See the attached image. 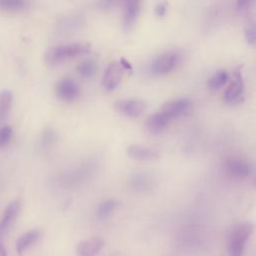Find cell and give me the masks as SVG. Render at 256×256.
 I'll use <instances>...</instances> for the list:
<instances>
[{
  "instance_id": "obj_1",
  "label": "cell",
  "mask_w": 256,
  "mask_h": 256,
  "mask_svg": "<svg viewBox=\"0 0 256 256\" xmlns=\"http://www.w3.org/2000/svg\"><path fill=\"white\" fill-rule=\"evenodd\" d=\"M89 51L90 44L83 42L57 45L49 48L46 51L44 55V60L47 65L55 66L67 59L87 54L89 53Z\"/></svg>"
},
{
  "instance_id": "obj_2",
  "label": "cell",
  "mask_w": 256,
  "mask_h": 256,
  "mask_svg": "<svg viewBox=\"0 0 256 256\" xmlns=\"http://www.w3.org/2000/svg\"><path fill=\"white\" fill-rule=\"evenodd\" d=\"M253 232L250 222H242L232 227L227 238V250L229 256H243L245 245Z\"/></svg>"
},
{
  "instance_id": "obj_3",
  "label": "cell",
  "mask_w": 256,
  "mask_h": 256,
  "mask_svg": "<svg viewBox=\"0 0 256 256\" xmlns=\"http://www.w3.org/2000/svg\"><path fill=\"white\" fill-rule=\"evenodd\" d=\"M20 208V203L17 200L12 201L4 211L0 221V255L6 256V249L3 244V238L13 225Z\"/></svg>"
},
{
  "instance_id": "obj_4",
  "label": "cell",
  "mask_w": 256,
  "mask_h": 256,
  "mask_svg": "<svg viewBox=\"0 0 256 256\" xmlns=\"http://www.w3.org/2000/svg\"><path fill=\"white\" fill-rule=\"evenodd\" d=\"M114 108L119 114L130 118H136L143 114L146 109V104L144 101L138 99H124L115 102Z\"/></svg>"
},
{
  "instance_id": "obj_5",
  "label": "cell",
  "mask_w": 256,
  "mask_h": 256,
  "mask_svg": "<svg viewBox=\"0 0 256 256\" xmlns=\"http://www.w3.org/2000/svg\"><path fill=\"white\" fill-rule=\"evenodd\" d=\"M179 56L175 52H167L157 57L151 64L150 70L155 75H163L171 72L177 65Z\"/></svg>"
},
{
  "instance_id": "obj_6",
  "label": "cell",
  "mask_w": 256,
  "mask_h": 256,
  "mask_svg": "<svg viewBox=\"0 0 256 256\" xmlns=\"http://www.w3.org/2000/svg\"><path fill=\"white\" fill-rule=\"evenodd\" d=\"M122 74H123V68L120 65V63L117 61H112L108 65L103 75V78H102L103 88L106 91L115 90L121 81Z\"/></svg>"
},
{
  "instance_id": "obj_7",
  "label": "cell",
  "mask_w": 256,
  "mask_h": 256,
  "mask_svg": "<svg viewBox=\"0 0 256 256\" xmlns=\"http://www.w3.org/2000/svg\"><path fill=\"white\" fill-rule=\"evenodd\" d=\"M56 93L60 99L66 102L76 100L80 95V88L78 84L71 78L61 79L56 86Z\"/></svg>"
},
{
  "instance_id": "obj_8",
  "label": "cell",
  "mask_w": 256,
  "mask_h": 256,
  "mask_svg": "<svg viewBox=\"0 0 256 256\" xmlns=\"http://www.w3.org/2000/svg\"><path fill=\"white\" fill-rule=\"evenodd\" d=\"M190 108H191L190 100L186 98H180V99H176V100H172L164 103L161 107V111L166 113L172 120L174 118H178L187 114Z\"/></svg>"
},
{
  "instance_id": "obj_9",
  "label": "cell",
  "mask_w": 256,
  "mask_h": 256,
  "mask_svg": "<svg viewBox=\"0 0 256 256\" xmlns=\"http://www.w3.org/2000/svg\"><path fill=\"white\" fill-rule=\"evenodd\" d=\"M225 170L232 177L245 178L252 173V166L243 159L229 158L225 162Z\"/></svg>"
},
{
  "instance_id": "obj_10",
  "label": "cell",
  "mask_w": 256,
  "mask_h": 256,
  "mask_svg": "<svg viewBox=\"0 0 256 256\" xmlns=\"http://www.w3.org/2000/svg\"><path fill=\"white\" fill-rule=\"evenodd\" d=\"M127 154L130 158L138 161H154L160 157L159 150L142 145H130L127 148Z\"/></svg>"
},
{
  "instance_id": "obj_11",
  "label": "cell",
  "mask_w": 256,
  "mask_h": 256,
  "mask_svg": "<svg viewBox=\"0 0 256 256\" xmlns=\"http://www.w3.org/2000/svg\"><path fill=\"white\" fill-rule=\"evenodd\" d=\"M105 241L100 237H91L79 242L76 246L78 256H95L104 247Z\"/></svg>"
},
{
  "instance_id": "obj_12",
  "label": "cell",
  "mask_w": 256,
  "mask_h": 256,
  "mask_svg": "<svg viewBox=\"0 0 256 256\" xmlns=\"http://www.w3.org/2000/svg\"><path fill=\"white\" fill-rule=\"evenodd\" d=\"M244 84L240 72H236L224 92V99L228 103L237 102L243 95Z\"/></svg>"
},
{
  "instance_id": "obj_13",
  "label": "cell",
  "mask_w": 256,
  "mask_h": 256,
  "mask_svg": "<svg viewBox=\"0 0 256 256\" xmlns=\"http://www.w3.org/2000/svg\"><path fill=\"white\" fill-rule=\"evenodd\" d=\"M124 2V27L130 30L140 13L141 0H123Z\"/></svg>"
},
{
  "instance_id": "obj_14",
  "label": "cell",
  "mask_w": 256,
  "mask_h": 256,
  "mask_svg": "<svg viewBox=\"0 0 256 256\" xmlns=\"http://www.w3.org/2000/svg\"><path fill=\"white\" fill-rule=\"evenodd\" d=\"M171 121L170 117L163 111H159L151 114L146 119V127L153 133L161 132Z\"/></svg>"
},
{
  "instance_id": "obj_15",
  "label": "cell",
  "mask_w": 256,
  "mask_h": 256,
  "mask_svg": "<svg viewBox=\"0 0 256 256\" xmlns=\"http://www.w3.org/2000/svg\"><path fill=\"white\" fill-rule=\"evenodd\" d=\"M40 237V231L33 229L23 235H21L16 242V250L19 254H22L27 248H29L33 243H35Z\"/></svg>"
},
{
  "instance_id": "obj_16",
  "label": "cell",
  "mask_w": 256,
  "mask_h": 256,
  "mask_svg": "<svg viewBox=\"0 0 256 256\" xmlns=\"http://www.w3.org/2000/svg\"><path fill=\"white\" fill-rule=\"evenodd\" d=\"M120 206V202L115 199H107L101 202L96 208V216L99 219H106Z\"/></svg>"
},
{
  "instance_id": "obj_17",
  "label": "cell",
  "mask_w": 256,
  "mask_h": 256,
  "mask_svg": "<svg viewBox=\"0 0 256 256\" xmlns=\"http://www.w3.org/2000/svg\"><path fill=\"white\" fill-rule=\"evenodd\" d=\"M97 69V63L92 59L80 62L76 67V71L84 78H92L96 74Z\"/></svg>"
},
{
  "instance_id": "obj_18",
  "label": "cell",
  "mask_w": 256,
  "mask_h": 256,
  "mask_svg": "<svg viewBox=\"0 0 256 256\" xmlns=\"http://www.w3.org/2000/svg\"><path fill=\"white\" fill-rule=\"evenodd\" d=\"M228 73L225 70H219L212 75V77L208 80V87L211 90H216L221 88L228 81Z\"/></svg>"
},
{
  "instance_id": "obj_19",
  "label": "cell",
  "mask_w": 256,
  "mask_h": 256,
  "mask_svg": "<svg viewBox=\"0 0 256 256\" xmlns=\"http://www.w3.org/2000/svg\"><path fill=\"white\" fill-rule=\"evenodd\" d=\"M12 104V94L9 91H3L0 94V123H2L10 110Z\"/></svg>"
},
{
  "instance_id": "obj_20",
  "label": "cell",
  "mask_w": 256,
  "mask_h": 256,
  "mask_svg": "<svg viewBox=\"0 0 256 256\" xmlns=\"http://www.w3.org/2000/svg\"><path fill=\"white\" fill-rule=\"evenodd\" d=\"M24 5V0H0V8L5 10H19Z\"/></svg>"
},
{
  "instance_id": "obj_21",
  "label": "cell",
  "mask_w": 256,
  "mask_h": 256,
  "mask_svg": "<svg viewBox=\"0 0 256 256\" xmlns=\"http://www.w3.org/2000/svg\"><path fill=\"white\" fill-rule=\"evenodd\" d=\"M245 37L246 40L249 44L253 45L255 43V39H256V28H255V24L254 22H249L247 23L246 27H245Z\"/></svg>"
},
{
  "instance_id": "obj_22",
  "label": "cell",
  "mask_w": 256,
  "mask_h": 256,
  "mask_svg": "<svg viewBox=\"0 0 256 256\" xmlns=\"http://www.w3.org/2000/svg\"><path fill=\"white\" fill-rule=\"evenodd\" d=\"M12 136V130L9 126H4L0 128V146L6 145Z\"/></svg>"
},
{
  "instance_id": "obj_23",
  "label": "cell",
  "mask_w": 256,
  "mask_h": 256,
  "mask_svg": "<svg viewBox=\"0 0 256 256\" xmlns=\"http://www.w3.org/2000/svg\"><path fill=\"white\" fill-rule=\"evenodd\" d=\"M133 187H136L137 189H145L148 187V180L143 175H135L132 179Z\"/></svg>"
},
{
  "instance_id": "obj_24",
  "label": "cell",
  "mask_w": 256,
  "mask_h": 256,
  "mask_svg": "<svg viewBox=\"0 0 256 256\" xmlns=\"http://www.w3.org/2000/svg\"><path fill=\"white\" fill-rule=\"evenodd\" d=\"M166 11H167V3L166 2L158 3L155 7V14L159 17L164 16L166 14Z\"/></svg>"
},
{
  "instance_id": "obj_25",
  "label": "cell",
  "mask_w": 256,
  "mask_h": 256,
  "mask_svg": "<svg viewBox=\"0 0 256 256\" xmlns=\"http://www.w3.org/2000/svg\"><path fill=\"white\" fill-rule=\"evenodd\" d=\"M120 0H100V6L104 9H111L114 7Z\"/></svg>"
},
{
  "instance_id": "obj_26",
  "label": "cell",
  "mask_w": 256,
  "mask_h": 256,
  "mask_svg": "<svg viewBox=\"0 0 256 256\" xmlns=\"http://www.w3.org/2000/svg\"><path fill=\"white\" fill-rule=\"evenodd\" d=\"M253 0H237V8L239 10H244L250 6Z\"/></svg>"
},
{
  "instance_id": "obj_27",
  "label": "cell",
  "mask_w": 256,
  "mask_h": 256,
  "mask_svg": "<svg viewBox=\"0 0 256 256\" xmlns=\"http://www.w3.org/2000/svg\"><path fill=\"white\" fill-rule=\"evenodd\" d=\"M119 63H120V65L122 66V68H123V69H125V70H129V71H132V67H131L130 63H129L128 61H126L125 59H123V58H122V59L120 60V62H119Z\"/></svg>"
}]
</instances>
